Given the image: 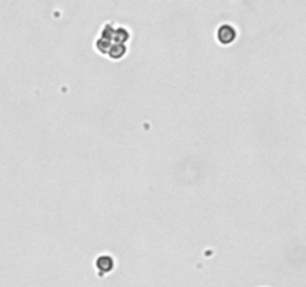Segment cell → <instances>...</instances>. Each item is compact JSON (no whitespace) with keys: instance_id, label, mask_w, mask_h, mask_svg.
Returning a JSON list of instances; mask_svg holds the SVG:
<instances>
[{"instance_id":"6da1fadb","label":"cell","mask_w":306,"mask_h":287,"mask_svg":"<svg viewBox=\"0 0 306 287\" xmlns=\"http://www.w3.org/2000/svg\"><path fill=\"white\" fill-rule=\"evenodd\" d=\"M236 35H238V30L233 24L230 23H224L218 27L217 30V39L218 42L222 44V45H229L232 44L233 40L236 39Z\"/></svg>"},{"instance_id":"7a4b0ae2","label":"cell","mask_w":306,"mask_h":287,"mask_svg":"<svg viewBox=\"0 0 306 287\" xmlns=\"http://www.w3.org/2000/svg\"><path fill=\"white\" fill-rule=\"evenodd\" d=\"M96 268L99 269V275L108 274L114 269V259L109 254H102L96 260Z\"/></svg>"}]
</instances>
